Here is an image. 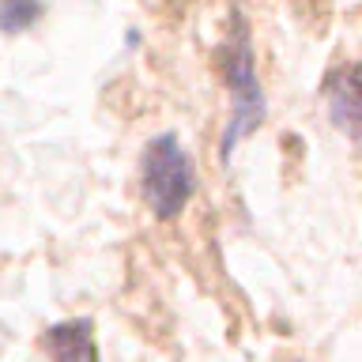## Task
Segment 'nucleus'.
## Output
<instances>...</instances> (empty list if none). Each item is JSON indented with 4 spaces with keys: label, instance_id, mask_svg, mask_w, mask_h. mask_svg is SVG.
<instances>
[{
    "label": "nucleus",
    "instance_id": "nucleus-2",
    "mask_svg": "<svg viewBox=\"0 0 362 362\" xmlns=\"http://www.w3.org/2000/svg\"><path fill=\"white\" fill-rule=\"evenodd\" d=\"M140 181H144V200L158 219H177L185 211V204L192 197L197 174L185 155V147L174 132L155 136L144 147V163H140Z\"/></svg>",
    "mask_w": 362,
    "mask_h": 362
},
{
    "label": "nucleus",
    "instance_id": "nucleus-3",
    "mask_svg": "<svg viewBox=\"0 0 362 362\" xmlns=\"http://www.w3.org/2000/svg\"><path fill=\"white\" fill-rule=\"evenodd\" d=\"M42 347L49 351L53 362H98V347H95V328L90 321H64V325H53L45 332Z\"/></svg>",
    "mask_w": 362,
    "mask_h": 362
},
{
    "label": "nucleus",
    "instance_id": "nucleus-4",
    "mask_svg": "<svg viewBox=\"0 0 362 362\" xmlns=\"http://www.w3.org/2000/svg\"><path fill=\"white\" fill-rule=\"evenodd\" d=\"M328 117H332L336 129H344L351 140L358 136V72L355 68H344L339 76L328 79Z\"/></svg>",
    "mask_w": 362,
    "mask_h": 362
},
{
    "label": "nucleus",
    "instance_id": "nucleus-5",
    "mask_svg": "<svg viewBox=\"0 0 362 362\" xmlns=\"http://www.w3.org/2000/svg\"><path fill=\"white\" fill-rule=\"evenodd\" d=\"M38 16H42L38 0H4V4H0V30L19 34V30H27Z\"/></svg>",
    "mask_w": 362,
    "mask_h": 362
},
{
    "label": "nucleus",
    "instance_id": "nucleus-1",
    "mask_svg": "<svg viewBox=\"0 0 362 362\" xmlns=\"http://www.w3.org/2000/svg\"><path fill=\"white\" fill-rule=\"evenodd\" d=\"M223 76H226V87H230V117H226V132H223V158H230L234 144L253 136L260 129V121L268 117V98L260 90V79L253 68V45H249L245 19L234 23L230 42L223 45Z\"/></svg>",
    "mask_w": 362,
    "mask_h": 362
}]
</instances>
